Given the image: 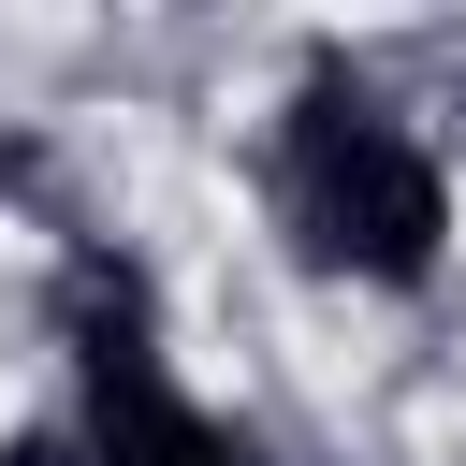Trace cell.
Instances as JSON below:
<instances>
[{"label":"cell","instance_id":"obj_1","mask_svg":"<svg viewBox=\"0 0 466 466\" xmlns=\"http://www.w3.org/2000/svg\"><path fill=\"white\" fill-rule=\"evenodd\" d=\"M277 189H291L306 262H335V277L408 291V277H437V248H451V175H437V160H422L364 87H335V73H306Z\"/></svg>","mask_w":466,"mask_h":466},{"label":"cell","instance_id":"obj_2","mask_svg":"<svg viewBox=\"0 0 466 466\" xmlns=\"http://www.w3.org/2000/svg\"><path fill=\"white\" fill-rule=\"evenodd\" d=\"M87 466H248L233 451V422H204L160 364H87V437H73Z\"/></svg>","mask_w":466,"mask_h":466},{"label":"cell","instance_id":"obj_3","mask_svg":"<svg viewBox=\"0 0 466 466\" xmlns=\"http://www.w3.org/2000/svg\"><path fill=\"white\" fill-rule=\"evenodd\" d=\"M0 466H87L73 437H0Z\"/></svg>","mask_w":466,"mask_h":466}]
</instances>
